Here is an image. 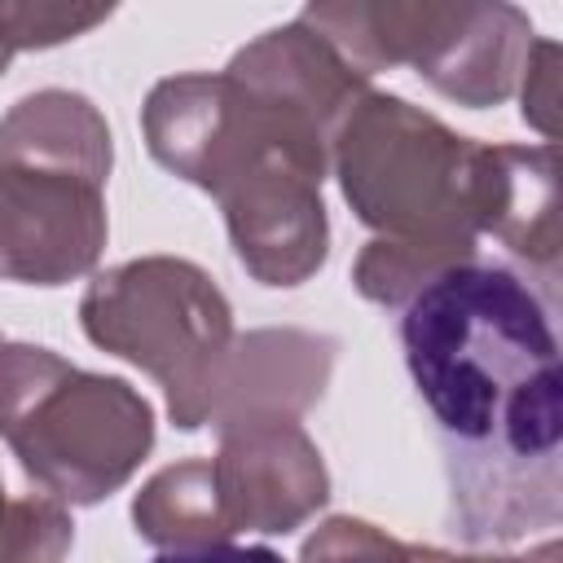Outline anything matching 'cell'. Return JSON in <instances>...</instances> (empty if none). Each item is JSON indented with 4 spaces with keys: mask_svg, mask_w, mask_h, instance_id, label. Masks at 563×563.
Segmentation results:
<instances>
[{
    "mask_svg": "<svg viewBox=\"0 0 563 563\" xmlns=\"http://www.w3.org/2000/svg\"><path fill=\"white\" fill-rule=\"evenodd\" d=\"M216 435L211 475L233 537H286L330 501L325 457L299 418H246Z\"/></svg>",
    "mask_w": 563,
    "mask_h": 563,
    "instance_id": "9",
    "label": "cell"
},
{
    "mask_svg": "<svg viewBox=\"0 0 563 563\" xmlns=\"http://www.w3.org/2000/svg\"><path fill=\"white\" fill-rule=\"evenodd\" d=\"M13 53H18V44H13V31H9V13H4V0H0V75L9 70Z\"/></svg>",
    "mask_w": 563,
    "mask_h": 563,
    "instance_id": "19",
    "label": "cell"
},
{
    "mask_svg": "<svg viewBox=\"0 0 563 563\" xmlns=\"http://www.w3.org/2000/svg\"><path fill=\"white\" fill-rule=\"evenodd\" d=\"M361 550H378V554H396L400 550L405 554V545H396L391 537H378L374 523L339 515V519L321 523V532L303 545V559H317V554H361Z\"/></svg>",
    "mask_w": 563,
    "mask_h": 563,
    "instance_id": "18",
    "label": "cell"
},
{
    "mask_svg": "<svg viewBox=\"0 0 563 563\" xmlns=\"http://www.w3.org/2000/svg\"><path fill=\"white\" fill-rule=\"evenodd\" d=\"M132 528L150 550L176 559L220 554L238 541L220 510L211 457H185L154 471L132 497Z\"/></svg>",
    "mask_w": 563,
    "mask_h": 563,
    "instance_id": "13",
    "label": "cell"
},
{
    "mask_svg": "<svg viewBox=\"0 0 563 563\" xmlns=\"http://www.w3.org/2000/svg\"><path fill=\"white\" fill-rule=\"evenodd\" d=\"M79 325L92 347L136 365L163 387L167 418L180 431L211 422L224 356L233 347V308L211 273L180 255H141L97 268Z\"/></svg>",
    "mask_w": 563,
    "mask_h": 563,
    "instance_id": "5",
    "label": "cell"
},
{
    "mask_svg": "<svg viewBox=\"0 0 563 563\" xmlns=\"http://www.w3.org/2000/svg\"><path fill=\"white\" fill-rule=\"evenodd\" d=\"M0 440L22 475L66 501L119 493L154 449V405L119 374H92L40 343H0Z\"/></svg>",
    "mask_w": 563,
    "mask_h": 563,
    "instance_id": "2",
    "label": "cell"
},
{
    "mask_svg": "<svg viewBox=\"0 0 563 563\" xmlns=\"http://www.w3.org/2000/svg\"><path fill=\"white\" fill-rule=\"evenodd\" d=\"M334 361L339 339L317 330L264 325L233 334L211 405V427L246 418H303L325 396Z\"/></svg>",
    "mask_w": 563,
    "mask_h": 563,
    "instance_id": "10",
    "label": "cell"
},
{
    "mask_svg": "<svg viewBox=\"0 0 563 563\" xmlns=\"http://www.w3.org/2000/svg\"><path fill=\"white\" fill-rule=\"evenodd\" d=\"M519 114L528 128H537L545 141H554V114H559V44L550 35H537L519 75Z\"/></svg>",
    "mask_w": 563,
    "mask_h": 563,
    "instance_id": "17",
    "label": "cell"
},
{
    "mask_svg": "<svg viewBox=\"0 0 563 563\" xmlns=\"http://www.w3.org/2000/svg\"><path fill=\"white\" fill-rule=\"evenodd\" d=\"M75 545V519L66 501L48 493L13 497V523H9V545L4 563H53Z\"/></svg>",
    "mask_w": 563,
    "mask_h": 563,
    "instance_id": "16",
    "label": "cell"
},
{
    "mask_svg": "<svg viewBox=\"0 0 563 563\" xmlns=\"http://www.w3.org/2000/svg\"><path fill=\"white\" fill-rule=\"evenodd\" d=\"M475 229L497 238L515 260H523L545 290L559 282V150L541 145H479L475 185Z\"/></svg>",
    "mask_w": 563,
    "mask_h": 563,
    "instance_id": "12",
    "label": "cell"
},
{
    "mask_svg": "<svg viewBox=\"0 0 563 563\" xmlns=\"http://www.w3.org/2000/svg\"><path fill=\"white\" fill-rule=\"evenodd\" d=\"M224 70L238 84H246L260 101L317 132L321 141H330L339 119L361 101V92H369V79L352 70L299 18L242 44Z\"/></svg>",
    "mask_w": 563,
    "mask_h": 563,
    "instance_id": "11",
    "label": "cell"
},
{
    "mask_svg": "<svg viewBox=\"0 0 563 563\" xmlns=\"http://www.w3.org/2000/svg\"><path fill=\"white\" fill-rule=\"evenodd\" d=\"M299 22L365 79L409 66L466 110L510 101L537 40L515 0H308Z\"/></svg>",
    "mask_w": 563,
    "mask_h": 563,
    "instance_id": "3",
    "label": "cell"
},
{
    "mask_svg": "<svg viewBox=\"0 0 563 563\" xmlns=\"http://www.w3.org/2000/svg\"><path fill=\"white\" fill-rule=\"evenodd\" d=\"M475 242H427V238H369L352 264V286L378 308H405L444 268L475 260Z\"/></svg>",
    "mask_w": 563,
    "mask_h": 563,
    "instance_id": "14",
    "label": "cell"
},
{
    "mask_svg": "<svg viewBox=\"0 0 563 563\" xmlns=\"http://www.w3.org/2000/svg\"><path fill=\"white\" fill-rule=\"evenodd\" d=\"M0 343H4V334H0Z\"/></svg>",
    "mask_w": 563,
    "mask_h": 563,
    "instance_id": "21",
    "label": "cell"
},
{
    "mask_svg": "<svg viewBox=\"0 0 563 563\" xmlns=\"http://www.w3.org/2000/svg\"><path fill=\"white\" fill-rule=\"evenodd\" d=\"M330 172L273 154L242 180H233L216 202L229 229V246L251 282L268 290H295L312 282L330 260V216L325 185Z\"/></svg>",
    "mask_w": 563,
    "mask_h": 563,
    "instance_id": "8",
    "label": "cell"
},
{
    "mask_svg": "<svg viewBox=\"0 0 563 563\" xmlns=\"http://www.w3.org/2000/svg\"><path fill=\"white\" fill-rule=\"evenodd\" d=\"M400 347L440 435L457 537L510 545L559 528L563 374L554 299L532 277L475 255L400 308Z\"/></svg>",
    "mask_w": 563,
    "mask_h": 563,
    "instance_id": "1",
    "label": "cell"
},
{
    "mask_svg": "<svg viewBox=\"0 0 563 563\" xmlns=\"http://www.w3.org/2000/svg\"><path fill=\"white\" fill-rule=\"evenodd\" d=\"M141 136L158 167L211 198H220L273 154H290L330 172V141L260 101L229 70L158 79L141 106Z\"/></svg>",
    "mask_w": 563,
    "mask_h": 563,
    "instance_id": "6",
    "label": "cell"
},
{
    "mask_svg": "<svg viewBox=\"0 0 563 563\" xmlns=\"http://www.w3.org/2000/svg\"><path fill=\"white\" fill-rule=\"evenodd\" d=\"M92 167L0 150V277L57 290L97 273L110 216Z\"/></svg>",
    "mask_w": 563,
    "mask_h": 563,
    "instance_id": "7",
    "label": "cell"
},
{
    "mask_svg": "<svg viewBox=\"0 0 563 563\" xmlns=\"http://www.w3.org/2000/svg\"><path fill=\"white\" fill-rule=\"evenodd\" d=\"M9 523H13V497L0 479V563H4V545H9Z\"/></svg>",
    "mask_w": 563,
    "mask_h": 563,
    "instance_id": "20",
    "label": "cell"
},
{
    "mask_svg": "<svg viewBox=\"0 0 563 563\" xmlns=\"http://www.w3.org/2000/svg\"><path fill=\"white\" fill-rule=\"evenodd\" d=\"M479 145L431 110L369 88L330 136V176L352 216L378 238L479 246Z\"/></svg>",
    "mask_w": 563,
    "mask_h": 563,
    "instance_id": "4",
    "label": "cell"
},
{
    "mask_svg": "<svg viewBox=\"0 0 563 563\" xmlns=\"http://www.w3.org/2000/svg\"><path fill=\"white\" fill-rule=\"evenodd\" d=\"M114 9H119V0H4L18 53L62 48V44L97 31Z\"/></svg>",
    "mask_w": 563,
    "mask_h": 563,
    "instance_id": "15",
    "label": "cell"
}]
</instances>
